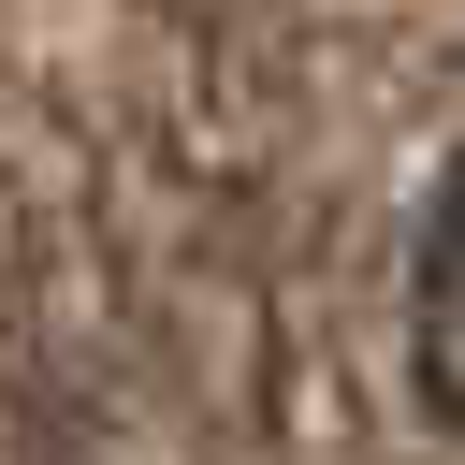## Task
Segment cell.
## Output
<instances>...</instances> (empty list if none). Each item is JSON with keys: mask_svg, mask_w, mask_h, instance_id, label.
Masks as SVG:
<instances>
[{"mask_svg": "<svg viewBox=\"0 0 465 465\" xmlns=\"http://www.w3.org/2000/svg\"><path fill=\"white\" fill-rule=\"evenodd\" d=\"M407 378H421V407L465 436V145L436 160L421 232H407Z\"/></svg>", "mask_w": 465, "mask_h": 465, "instance_id": "6da1fadb", "label": "cell"}]
</instances>
